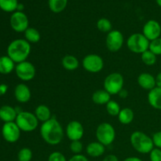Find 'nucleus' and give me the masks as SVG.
I'll return each mask as SVG.
<instances>
[{
  "label": "nucleus",
  "mask_w": 161,
  "mask_h": 161,
  "mask_svg": "<svg viewBox=\"0 0 161 161\" xmlns=\"http://www.w3.org/2000/svg\"><path fill=\"white\" fill-rule=\"evenodd\" d=\"M41 138L50 146H57L62 142L64 131L59 121L52 117L47 122L42 123L39 128Z\"/></svg>",
  "instance_id": "nucleus-1"
},
{
  "label": "nucleus",
  "mask_w": 161,
  "mask_h": 161,
  "mask_svg": "<svg viewBox=\"0 0 161 161\" xmlns=\"http://www.w3.org/2000/svg\"><path fill=\"white\" fill-rule=\"evenodd\" d=\"M31 44L25 39H17L9 44L7 47V56H9L15 64L27 61L31 53Z\"/></svg>",
  "instance_id": "nucleus-2"
},
{
  "label": "nucleus",
  "mask_w": 161,
  "mask_h": 161,
  "mask_svg": "<svg viewBox=\"0 0 161 161\" xmlns=\"http://www.w3.org/2000/svg\"><path fill=\"white\" fill-rule=\"evenodd\" d=\"M130 142L134 149L141 154H149L155 147L152 138L139 130L134 131L130 135Z\"/></svg>",
  "instance_id": "nucleus-3"
},
{
  "label": "nucleus",
  "mask_w": 161,
  "mask_h": 161,
  "mask_svg": "<svg viewBox=\"0 0 161 161\" xmlns=\"http://www.w3.org/2000/svg\"><path fill=\"white\" fill-rule=\"evenodd\" d=\"M38 119L35 113L28 111H21L17 114L15 123L20 130L24 132H32L39 126Z\"/></svg>",
  "instance_id": "nucleus-4"
},
{
  "label": "nucleus",
  "mask_w": 161,
  "mask_h": 161,
  "mask_svg": "<svg viewBox=\"0 0 161 161\" xmlns=\"http://www.w3.org/2000/svg\"><path fill=\"white\" fill-rule=\"evenodd\" d=\"M150 41L142 33H134L127 39V47L130 51L142 54L149 50Z\"/></svg>",
  "instance_id": "nucleus-5"
},
{
  "label": "nucleus",
  "mask_w": 161,
  "mask_h": 161,
  "mask_svg": "<svg viewBox=\"0 0 161 161\" xmlns=\"http://www.w3.org/2000/svg\"><path fill=\"white\" fill-rule=\"evenodd\" d=\"M96 138L97 141L105 146H108L113 144L116 139V130L114 127L109 123H102L96 129Z\"/></svg>",
  "instance_id": "nucleus-6"
},
{
  "label": "nucleus",
  "mask_w": 161,
  "mask_h": 161,
  "mask_svg": "<svg viewBox=\"0 0 161 161\" xmlns=\"http://www.w3.org/2000/svg\"><path fill=\"white\" fill-rule=\"evenodd\" d=\"M124 79L119 72H113L105 77L103 83L104 89L111 95H116L124 89Z\"/></svg>",
  "instance_id": "nucleus-7"
},
{
  "label": "nucleus",
  "mask_w": 161,
  "mask_h": 161,
  "mask_svg": "<svg viewBox=\"0 0 161 161\" xmlns=\"http://www.w3.org/2000/svg\"><path fill=\"white\" fill-rule=\"evenodd\" d=\"M82 65L86 72L91 73H97L103 69L104 61L100 55L91 53L86 55L83 58Z\"/></svg>",
  "instance_id": "nucleus-8"
},
{
  "label": "nucleus",
  "mask_w": 161,
  "mask_h": 161,
  "mask_svg": "<svg viewBox=\"0 0 161 161\" xmlns=\"http://www.w3.org/2000/svg\"><path fill=\"white\" fill-rule=\"evenodd\" d=\"M17 76L22 81H31L35 78L36 74V67L30 61H25L17 64L15 67Z\"/></svg>",
  "instance_id": "nucleus-9"
},
{
  "label": "nucleus",
  "mask_w": 161,
  "mask_h": 161,
  "mask_svg": "<svg viewBox=\"0 0 161 161\" xmlns=\"http://www.w3.org/2000/svg\"><path fill=\"white\" fill-rule=\"evenodd\" d=\"M124 43V37L123 33L119 30H112L107 34L105 45L110 52L116 53L123 47Z\"/></svg>",
  "instance_id": "nucleus-10"
},
{
  "label": "nucleus",
  "mask_w": 161,
  "mask_h": 161,
  "mask_svg": "<svg viewBox=\"0 0 161 161\" xmlns=\"http://www.w3.org/2000/svg\"><path fill=\"white\" fill-rule=\"evenodd\" d=\"M9 24L14 31L18 33L25 32L29 28V20L24 12L15 11L13 13L9 20Z\"/></svg>",
  "instance_id": "nucleus-11"
},
{
  "label": "nucleus",
  "mask_w": 161,
  "mask_h": 161,
  "mask_svg": "<svg viewBox=\"0 0 161 161\" xmlns=\"http://www.w3.org/2000/svg\"><path fill=\"white\" fill-rule=\"evenodd\" d=\"M21 130L15 122L4 123L2 127V135L6 142L9 143H15L20 137Z\"/></svg>",
  "instance_id": "nucleus-12"
},
{
  "label": "nucleus",
  "mask_w": 161,
  "mask_h": 161,
  "mask_svg": "<svg viewBox=\"0 0 161 161\" xmlns=\"http://www.w3.org/2000/svg\"><path fill=\"white\" fill-rule=\"evenodd\" d=\"M65 134L71 142L80 141L84 135L83 124L77 120L70 121L66 126Z\"/></svg>",
  "instance_id": "nucleus-13"
},
{
  "label": "nucleus",
  "mask_w": 161,
  "mask_h": 161,
  "mask_svg": "<svg viewBox=\"0 0 161 161\" xmlns=\"http://www.w3.org/2000/svg\"><path fill=\"white\" fill-rule=\"evenodd\" d=\"M142 34L149 41L155 40L161 36V25L156 20H149L144 25Z\"/></svg>",
  "instance_id": "nucleus-14"
},
{
  "label": "nucleus",
  "mask_w": 161,
  "mask_h": 161,
  "mask_svg": "<svg viewBox=\"0 0 161 161\" xmlns=\"http://www.w3.org/2000/svg\"><path fill=\"white\" fill-rule=\"evenodd\" d=\"M14 97L20 103H27L31 97V90L25 83H19L14 89Z\"/></svg>",
  "instance_id": "nucleus-15"
},
{
  "label": "nucleus",
  "mask_w": 161,
  "mask_h": 161,
  "mask_svg": "<svg viewBox=\"0 0 161 161\" xmlns=\"http://www.w3.org/2000/svg\"><path fill=\"white\" fill-rule=\"evenodd\" d=\"M138 83L142 89L151 91L156 86V77L149 72H142L138 77Z\"/></svg>",
  "instance_id": "nucleus-16"
},
{
  "label": "nucleus",
  "mask_w": 161,
  "mask_h": 161,
  "mask_svg": "<svg viewBox=\"0 0 161 161\" xmlns=\"http://www.w3.org/2000/svg\"><path fill=\"white\" fill-rule=\"evenodd\" d=\"M18 113L16 108L5 105L0 108V119L4 123L15 122Z\"/></svg>",
  "instance_id": "nucleus-17"
},
{
  "label": "nucleus",
  "mask_w": 161,
  "mask_h": 161,
  "mask_svg": "<svg viewBox=\"0 0 161 161\" xmlns=\"http://www.w3.org/2000/svg\"><path fill=\"white\" fill-rule=\"evenodd\" d=\"M105 152V146L99 142H90L86 147V153L91 157L97 158L104 155Z\"/></svg>",
  "instance_id": "nucleus-18"
},
{
  "label": "nucleus",
  "mask_w": 161,
  "mask_h": 161,
  "mask_svg": "<svg viewBox=\"0 0 161 161\" xmlns=\"http://www.w3.org/2000/svg\"><path fill=\"white\" fill-rule=\"evenodd\" d=\"M147 99L150 106L155 109L161 110V88L156 86L149 91Z\"/></svg>",
  "instance_id": "nucleus-19"
},
{
  "label": "nucleus",
  "mask_w": 161,
  "mask_h": 161,
  "mask_svg": "<svg viewBox=\"0 0 161 161\" xmlns=\"http://www.w3.org/2000/svg\"><path fill=\"white\" fill-rule=\"evenodd\" d=\"M15 62L9 56L0 57V74L8 75L15 70Z\"/></svg>",
  "instance_id": "nucleus-20"
},
{
  "label": "nucleus",
  "mask_w": 161,
  "mask_h": 161,
  "mask_svg": "<svg viewBox=\"0 0 161 161\" xmlns=\"http://www.w3.org/2000/svg\"><path fill=\"white\" fill-rule=\"evenodd\" d=\"M34 113L38 120L42 123L47 122L52 118L51 111H50V108L46 105H38L35 109Z\"/></svg>",
  "instance_id": "nucleus-21"
},
{
  "label": "nucleus",
  "mask_w": 161,
  "mask_h": 161,
  "mask_svg": "<svg viewBox=\"0 0 161 161\" xmlns=\"http://www.w3.org/2000/svg\"><path fill=\"white\" fill-rule=\"evenodd\" d=\"M92 101L97 105H106L111 101V94L105 89L97 90L92 94Z\"/></svg>",
  "instance_id": "nucleus-22"
},
{
  "label": "nucleus",
  "mask_w": 161,
  "mask_h": 161,
  "mask_svg": "<svg viewBox=\"0 0 161 161\" xmlns=\"http://www.w3.org/2000/svg\"><path fill=\"white\" fill-rule=\"evenodd\" d=\"M61 64L64 69L67 71H75L80 66V61L76 57L71 54H67L64 56L61 60Z\"/></svg>",
  "instance_id": "nucleus-23"
},
{
  "label": "nucleus",
  "mask_w": 161,
  "mask_h": 161,
  "mask_svg": "<svg viewBox=\"0 0 161 161\" xmlns=\"http://www.w3.org/2000/svg\"><path fill=\"white\" fill-rule=\"evenodd\" d=\"M118 120L119 123L124 125H127L132 123L135 118V114L131 108H122L119 112V115L117 116Z\"/></svg>",
  "instance_id": "nucleus-24"
},
{
  "label": "nucleus",
  "mask_w": 161,
  "mask_h": 161,
  "mask_svg": "<svg viewBox=\"0 0 161 161\" xmlns=\"http://www.w3.org/2000/svg\"><path fill=\"white\" fill-rule=\"evenodd\" d=\"M69 0H48V6L54 14H60L67 7Z\"/></svg>",
  "instance_id": "nucleus-25"
},
{
  "label": "nucleus",
  "mask_w": 161,
  "mask_h": 161,
  "mask_svg": "<svg viewBox=\"0 0 161 161\" xmlns=\"http://www.w3.org/2000/svg\"><path fill=\"white\" fill-rule=\"evenodd\" d=\"M24 33H25V39L28 41L30 44L37 43L41 39V35L39 31L32 27H29Z\"/></svg>",
  "instance_id": "nucleus-26"
},
{
  "label": "nucleus",
  "mask_w": 161,
  "mask_h": 161,
  "mask_svg": "<svg viewBox=\"0 0 161 161\" xmlns=\"http://www.w3.org/2000/svg\"><path fill=\"white\" fill-rule=\"evenodd\" d=\"M18 4L17 0H0V9L6 13H14Z\"/></svg>",
  "instance_id": "nucleus-27"
},
{
  "label": "nucleus",
  "mask_w": 161,
  "mask_h": 161,
  "mask_svg": "<svg viewBox=\"0 0 161 161\" xmlns=\"http://www.w3.org/2000/svg\"><path fill=\"white\" fill-rule=\"evenodd\" d=\"M141 60L146 65L152 66L157 63V56L151 50H148L141 54Z\"/></svg>",
  "instance_id": "nucleus-28"
},
{
  "label": "nucleus",
  "mask_w": 161,
  "mask_h": 161,
  "mask_svg": "<svg viewBox=\"0 0 161 161\" xmlns=\"http://www.w3.org/2000/svg\"><path fill=\"white\" fill-rule=\"evenodd\" d=\"M97 28L102 32L108 34L113 30V25L108 19L102 17L97 21Z\"/></svg>",
  "instance_id": "nucleus-29"
},
{
  "label": "nucleus",
  "mask_w": 161,
  "mask_h": 161,
  "mask_svg": "<svg viewBox=\"0 0 161 161\" xmlns=\"http://www.w3.org/2000/svg\"><path fill=\"white\" fill-rule=\"evenodd\" d=\"M106 111L110 116H117L120 112V105L116 101L111 100L106 104Z\"/></svg>",
  "instance_id": "nucleus-30"
},
{
  "label": "nucleus",
  "mask_w": 161,
  "mask_h": 161,
  "mask_svg": "<svg viewBox=\"0 0 161 161\" xmlns=\"http://www.w3.org/2000/svg\"><path fill=\"white\" fill-rule=\"evenodd\" d=\"M33 153L31 149L28 147L22 148L17 153L18 161H31L32 159Z\"/></svg>",
  "instance_id": "nucleus-31"
},
{
  "label": "nucleus",
  "mask_w": 161,
  "mask_h": 161,
  "mask_svg": "<svg viewBox=\"0 0 161 161\" xmlns=\"http://www.w3.org/2000/svg\"><path fill=\"white\" fill-rule=\"evenodd\" d=\"M149 50L155 53L157 56L161 55V37L155 39V40L151 41Z\"/></svg>",
  "instance_id": "nucleus-32"
},
{
  "label": "nucleus",
  "mask_w": 161,
  "mask_h": 161,
  "mask_svg": "<svg viewBox=\"0 0 161 161\" xmlns=\"http://www.w3.org/2000/svg\"><path fill=\"white\" fill-rule=\"evenodd\" d=\"M70 150L74 155H77V154H81L82 151H83V146L81 141H72L70 143Z\"/></svg>",
  "instance_id": "nucleus-33"
},
{
  "label": "nucleus",
  "mask_w": 161,
  "mask_h": 161,
  "mask_svg": "<svg viewBox=\"0 0 161 161\" xmlns=\"http://www.w3.org/2000/svg\"><path fill=\"white\" fill-rule=\"evenodd\" d=\"M47 161H68L65 156L61 152H53L49 155Z\"/></svg>",
  "instance_id": "nucleus-34"
},
{
  "label": "nucleus",
  "mask_w": 161,
  "mask_h": 161,
  "mask_svg": "<svg viewBox=\"0 0 161 161\" xmlns=\"http://www.w3.org/2000/svg\"><path fill=\"white\" fill-rule=\"evenodd\" d=\"M150 161H161V149L154 147L149 153Z\"/></svg>",
  "instance_id": "nucleus-35"
},
{
  "label": "nucleus",
  "mask_w": 161,
  "mask_h": 161,
  "mask_svg": "<svg viewBox=\"0 0 161 161\" xmlns=\"http://www.w3.org/2000/svg\"><path fill=\"white\" fill-rule=\"evenodd\" d=\"M152 139L153 142L154 146L161 149V130L154 133L152 137Z\"/></svg>",
  "instance_id": "nucleus-36"
},
{
  "label": "nucleus",
  "mask_w": 161,
  "mask_h": 161,
  "mask_svg": "<svg viewBox=\"0 0 161 161\" xmlns=\"http://www.w3.org/2000/svg\"><path fill=\"white\" fill-rule=\"evenodd\" d=\"M68 161H89V160L83 154H77V155L72 156Z\"/></svg>",
  "instance_id": "nucleus-37"
},
{
  "label": "nucleus",
  "mask_w": 161,
  "mask_h": 161,
  "mask_svg": "<svg viewBox=\"0 0 161 161\" xmlns=\"http://www.w3.org/2000/svg\"><path fill=\"white\" fill-rule=\"evenodd\" d=\"M102 161H119V158L114 154H108L106 157H104Z\"/></svg>",
  "instance_id": "nucleus-38"
},
{
  "label": "nucleus",
  "mask_w": 161,
  "mask_h": 161,
  "mask_svg": "<svg viewBox=\"0 0 161 161\" xmlns=\"http://www.w3.org/2000/svg\"><path fill=\"white\" fill-rule=\"evenodd\" d=\"M8 91V86L5 83L0 84V96H3L6 94Z\"/></svg>",
  "instance_id": "nucleus-39"
},
{
  "label": "nucleus",
  "mask_w": 161,
  "mask_h": 161,
  "mask_svg": "<svg viewBox=\"0 0 161 161\" xmlns=\"http://www.w3.org/2000/svg\"><path fill=\"white\" fill-rule=\"evenodd\" d=\"M156 86L161 88V72H159L156 76Z\"/></svg>",
  "instance_id": "nucleus-40"
},
{
  "label": "nucleus",
  "mask_w": 161,
  "mask_h": 161,
  "mask_svg": "<svg viewBox=\"0 0 161 161\" xmlns=\"http://www.w3.org/2000/svg\"><path fill=\"white\" fill-rule=\"evenodd\" d=\"M123 161H143L141 158L137 157H129L124 159Z\"/></svg>",
  "instance_id": "nucleus-41"
},
{
  "label": "nucleus",
  "mask_w": 161,
  "mask_h": 161,
  "mask_svg": "<svg viewBox=\"0 0 161 161\" xmlns=\"http://www.w3.org/2000/svg\"><path fill=\"white\" fill-rule=\"evenodd\" d=\"M119 96L121 97V98H126V97L128 96V92H127L126 90L123 89L122 91L119 93Z\"/></svg>",
  "instance_id": "nucleus-42"
},
{
  "label": "nucleus",
  "mask_w": 161,
  "mask_h": 161,
  "mask_svg": "<svg viewBox=\"0 0 161 161\" xmlns=\"http://www.w3.org/2000/svg\"><path fill=\"white\" fill-rule=\"evenodd\" d=\"M24 9H25V6H24L22 3H19L18 6H17V11H20V12H23Z\"/></svg>",
  "instance_id": "nucleus-43"
},
{
  "label": "nucleus",
  "mask_w": 161,
  "mask_h": 161,
  "mask_svg": "<svg viewBox=\"0 0 161 161\" xmlns=\"http://www.w3.org/2000/svg\"><path fill=\"white\" fill-rule=\"evenodd\" d=\"M156 2H157V5H158L160 7H161V0H156Z\"/></svg>",
  "instance_id": "nucleus-44"
}]
</instances>
